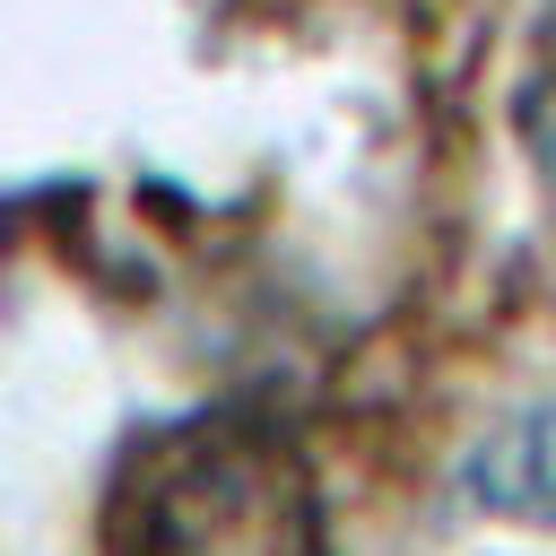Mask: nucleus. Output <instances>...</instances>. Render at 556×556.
I'll use <instances>...</instances> for the list:
<instances>
[{
    "mask_svg": "<svg viewBox=\"0 0 556 556\" xmlns=\"http://www.w3.org/2000/svg\"><path fill=\"white\" fill-rule=\"evenodd\" d=\"M130 556H330L321 486L269 417H191L139 452Z\"/></svg>",
    "mask_w": 556,
    "mask_h": 556,
    "instance_id": "obj_1",
    "label": "nucleus"
},
{
    "mask_svg": "<svg viewBox=\"0 0 556 556\" xmlns=\"http://www.w3.org/2000/svg\"><path fill=\"white\" fill-rule=\"evenodd\" d=\"M469 504L556 539V391L530 400L521 417L486 426V443L469 452Z\"/></svg>",
    "mask_w": 556,
    "mask_h": 556,
    "instance_id": "obj_2",
    "label": "nucleus"
},
{
    "mask_svg": "<svg viewBox=\"0 0 556 556\" xmlns=\"http://www.w3.org/2000/svg\"><path fill=\"white\" fill-rule=\"evenodd\" d=\"M521 139H530V156H539V174H547V191H556V43H547L539 78L521 87Z\"/></svg>",
    "mask_w": 556,
    "mask_h": 556,
    "instance_id": "obj_3",
    "label": "nucleus"
}]
</instances>
